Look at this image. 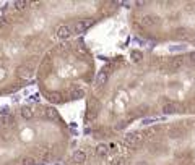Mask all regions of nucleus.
I'll use <instances>...</instances> for the list:
<instances>
[{
	"mask_svg": "<svg viewBox=\"0 0 195 165\" xmlns=\"http://www.w3.org/2000/svg\"><path fill=\"white\" fill-rule=\"evenodd\" d=\"M159 116H195V50H130L109 58L88 94L90 138H112L136 121Z\"/></svg>",
	"mask_w": 195,
	"mask_h": 165,
	"instance_id": "nucleus-1",
	"label": "nucleus"
},
{
	"mask_svg": "<svg viewBox=\"0 0 195 165\" xmlns=\"http://www.w3.org/2000/svg\"><path fill=\"white\" fill-rule=\"evenodd\" d=\"M68 165H195V116L90 138L72 151Z\"/></svg>",
	"mask_w": 195,
	"mask_h": 165,
	"instance_id": "nucleus-2",
	"label": "nucleus"
},
{
	"mask_svg": "<svg viewBox=\"0 0 195 165\" xmlns=\"http://www.w3.org/2000/svg\"><path fill=\"white\" fill-rule=\"evenodd\" d=\"M96 75L93 54L80 37L58 42L37 66L41 92L54 105L83 99L90 94Z\"/></svg>",
	"mask_w": 195,
	"mask_h": 165,
	"instance_id": "nucleus-3",
	"label": "nucleus"
},
{
	"mask_svg": "<svg viewBox=\"0 0 195 165\" xmlns=\"http://www.w3.org/2000/svg\"><path fill=\"white\" fill-rule=\"evenodd\" d=\"M127 21L138 39L154 44H187L195 49V0L132 2Z\"/></svg>",
	"mask_w": 195,
	"mask_h": 165,
	"instance_id": "nucleus-4",
	"label": "nucleus"
}]
</instances>
